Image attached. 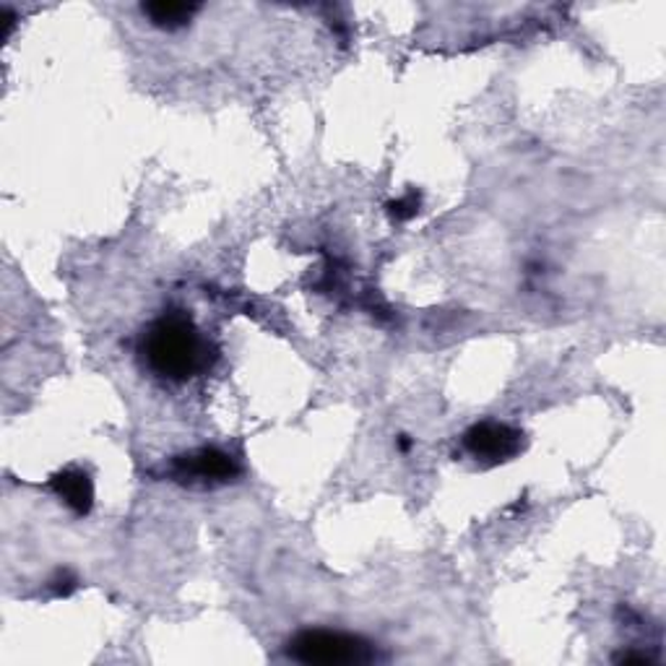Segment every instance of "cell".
Masks as SVG:
<instances>
[{
    "instance_id": "obj_1",
    "label": "cell",
    "mask_w": 666,
    "mask_h": 666,
    "mask_svg": "<svg viewBox=\"0 0 666 666\" xmlns=\"http://www.w3.org/2000/svg\"><path fill=\"white\" fill-rule=\"evenodd\" d=\"M139 352L148 370L169 383H186L209 367V342L180 312L156 318L141 336Z\"/></svg>"
},
{
    "instance_id": "obj_2",
    "label": "cell",
    "mask_w": 666,
    "mask_h": 666,
    "mask_svg": "<svg viewBox=\"0 0 666 666\" xmlns=\"http://www.w3.org/2000/svg\"><path fill=\"white\" fill-rule=\"evenodd\" d=\"M289 658L302 664H370L376 662V651L357 635L305 630L289 643Z\"/></svg>"
},
{
    "instance_id": "obj_3",
    "label": "cell",
    "mask_w": 666,
    "mask_h": 666,
    "mask_svg": "<svg viewBox=\"0 0 666 666\" xmlns=\"http://www.w3.org/2000/svg\"><path fill=\"white\" fill-rule=\"evenodd\" d=\"M464 448L479 464L498 466L523 451V432L502 423H479L466 430Z\"/></svg>"
},
{
    "instance_id": "obj_4",
    "label": "cell",
    "mask_w": 666,
    "mask_h": 666,
    "mask_svg": "<svg viewBox=\"0 0 666 666\" xmlns=\"http://www.w3.org/2000/svg\"><path fill=\"white\" fill-rule=\"evenodd\" d=\"M178 468H180V477L190 474V477L203 481H227L240 472L233 455L216 451V448H206V451H199L193 455H182L178 461Z\"/></svg>"
},
{
    "instance_id": "obj_5",
    "label": "cell",
    "mask_w": 666,
    "mask_h": 666,
    "mask_svg": "<svg viewBox=\"0 0 666 666\" xmlns=\"http://www.w3.org/2000/svg\"><path fill=\"white\" fill-rule=\"evenodd\" d=\"M52 489H56L58 498L63 500L73 513L84 515L92 511L94 485L84 468H79V466L63 468V472L52 477Z\"/></svg>"
},
{
    "instance_id": "obj_6",
    "label": "cell",
    "mask_w": 666,
    "mask_h": 666,
    "mask_svg": "<svg viewBox=\"0 0 666 666\" xmlns=\"http://www.w3.org/2000/svg\"><path fill=\"white\" fill-rule=\"evenodd\" d=\"M144 16H148V22L159 29H180L190 22L199 5L193 3H146L141 5Z\"/></svg>"
},
{
    "instance_id": "obj_7",
    "label": "cell",
    "mask_w": 666,
    "mask_h": 666,
    "mask_svg": "<svg viewBox=\"0 0 666 666\" xmlns=\"http://www.w3.org/2000/svg\"><path fill=\"white\" fill-rule=\"evenodd\" d=\"M391 212L396 214L399 219H406V216H414V214H417V199H414V195H406V199H401V201L393 203Z\"/></svg>"
}]
</instances>
